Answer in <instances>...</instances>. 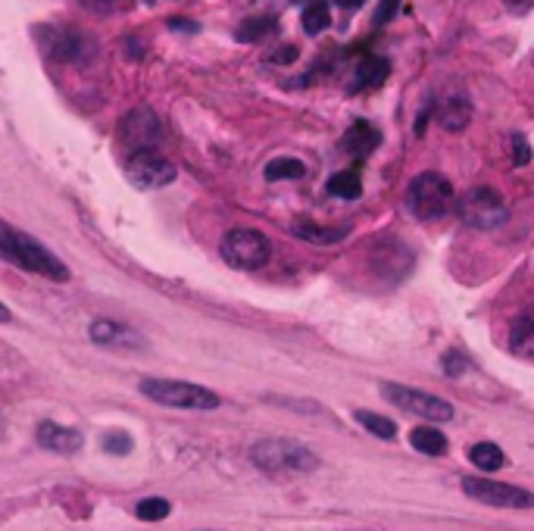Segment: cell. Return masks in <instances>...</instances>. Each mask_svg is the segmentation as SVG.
I'll return each mask as SVG.
<instances>
[{
	"mask_svg": "<svg viewBox=\"0 0 534 531\" xmlns=\"http://www.w3.org/2000/svg\"><path fill=\"white\" fill-rule=\"evenodd\" d=\"M44 47L50 57H57L63 63H85L94 54V41L75 29H47Z\"/></svg>",
	"mask_w": 534,
	"mask_h": 531,
	"instance_id": "obj_11",
	"label": "cell"
},
{
	"mask_svg": "<svg viewBox=\"0 0 534 531\" xmlns=\"http://www.w3.org/2000/svg\"><path fill=\"white\" fill-rule=\"evenodd\" d=\"M506 7H522V4H528V0H503Z\"/></svg>",
	"mask_w": 534,
	"mask_h": 531,
	"instance_id": "obj_35",
	"label": "cell"
},
{
	"mask_svg": "<svg viewBox=\"0 0 534 531\" xmlns=\"http://www.w3.org/2000/svg\"><path fill=\"white\" fill-rule=\"evenodd\" d=\"M441 363H444V372H447L450 378H460V375L469 369V357H466L463 350H447Z\"/></svg>",
	"mask_w": 534,
	"mask_h": 531,
	"instance_id": "obj_27",
	"label": "cell"
},
{
	"mask_svg": "<svg viewBox=\"0 0 534 531\" xmlns=\"http://www.w3.org/2000/svg\"><path fill=\"white\" fill-rule=\"evenodd\" d=\"M119 138L122 144L129 147V154L132 150H147V147H157L160 138H163V125L157 119L154 110H132L129 116L122 119L119 125Z\"/></svg>",
	"mask_w": 534,
	"mask_h": 531,
	"instance_id": "obj_10",
	"label": "cell"
},
{
	"mask_svg": "<svg viewBox=\"0 0 534 531\" xmlns=\"http://www.w3.org/2000/svg\"><path fill=\"white\" fill-rule=\"evenodd\" d=\"M510 350L516 357H534V313H522L510 325Z\"/></svg>",
	"mask_w": 534,
	"mask_h": 531,
	"instance_id": "obj_17",
	"label": "cell"
},
{
	"mask_svg": "<svg viewBox=\"0 0 534 531\" xmlns=\"http://www.w3.org/2000/svg\"><path fill=\"white\" fill-rule=\"evenodd\" d=\"M328 191H332L335 197H344V200H356L363 194V182L356 172H335L332 179H328Z\"/></svg>",
	"mask_w": 534,
	"mask_h": 531,
	"instance_id": "obj_22",
	"label": "cell"
},
{
	"mask_svg": "<svg viewBox=\"0 0 534 531\" xmlns=\"http://www.w3.org/2000/svg\"><path fill=\"white\" fill-rule=\"evenodd\" d=\"M472 119V100L460 91H450L438 104V122L447 132H463Z\"/></svg>",
	"mask_w": 534,
	"mask_h": 531,
	"instance_id": "obj_12",
	"label": "cell"
},
{
	"mask_svg": "<svg viewBox=\"0 0 534 531\" xmlns=\"http://www.w3.org/2000/svg\"><path fill=\"white\" fill-rule=\"evenodd\" d=\"M125 175H129V182L141 191H157V188H166L175 182V166L157 154L154 147L147 150H132L129 160H125Z\"/></svg>",
	"mask_w": 534,
	"mask_h": 531,
	"instance_id": "obj_9",
	"label": "cell"
},
{
	"mask_svg": "<svg viewBox=\"0 0 534 531\" xmlns=\"http://www.w3.org/2000/svg\"><path fill=\"white\" fill-rule=\"evenodd\" d=\"M410 444H413L419 453H425V457H444V453H447V438L438 432L435 425H419V428H413V432H410Z\"/></svg>",
	"mask_w": 534,
	"mask_h": 531,
	"instance_id": "obj_18",
	"label": "cell"
},
{
	"mask_svg": "<svg viewBox=\"0 0 534 531\" xmlns=\"http://www.w3.org/2000/svg\"><path fill=\"white\" fill-rule=\"evenodd\" d=\"M88 335H91L94 344H104V347H138L141 344V338L132 332V328H125V325H119L113 319L91 322Z\"/></svg>",
	"mask_w": 534,
	"mask_h": 531,
	"instance_id": "obj_14",
	"label": "cell"
},
{
	"mask_svg": "<svg viewBox=\"0 0 534 531\" xmlns=\"http://www.w3.org/2000/svg\"><path fill=\"white\" fill-rule=\"evenodd\" d=\"M250 463L269 472V475H282V472H313L319 469V457L303 447L297 441H285V438H269V441H257L250 447Z\"/></svg>",
	"mask_w": 534,
	"mask_h": 531,
	"instance_id": "obj_2",
	"label": "cell"
},
{
	"mask_svg": "<svg viewBox=\"0 0 534 531\" xmlns=\"http://www.w3.org/2000/svg\"><path fill=\"white\" fill-rule=\"evenodd\" d=\"M141 394L175 410H216L222 403L219 394H213L210 388H200L191 382H172V378H144Z\"/></svg>",
	"mask_w": 534,
	"mask_h": 531,
	"instance_id": "obj_4",
	"label": "cell"
},
{
	"mask_svg": "<svg viewBox=\"0 0 534 531\" xmlns=\"http://www.w3.org/2000/svg\"><path fill=\"white\" fill-rule=\"evenodd\" d=\"M463 491L478 500V503H488V507L497 510H531L534 507V494L516 485H503L494 482V478H478V475H466L463 478Z\"/></svg>",
	"mask_w": 534,
	"mask_h": 531,
	"instance_id": "obj_8",
	"label": "cell"
},
{
	"mask_svg": "<svg viewBox=\"0 0 534 531\" xmlns=\"http://www.w3.org/2000/svg\"><path fill=\"white\" fill-rule=\"evenodd\" d=\"M38 444L54 450V453H75L82 447V432H75V428L57 425V422H41L38 425Z\"/></svg>",
	"mask_w": 534,
	"mask_h": 531,
	"instance_id": "obj_13",
	"label": "cell"
},
{
	"mask_svg": "<svg viewBox=\"0 0 534 531\" xmlns=\"http://www.w3.org/2000/svg\"><path fill=\"white\" fill-rule=\"evenodd\" d=\"M456 207H460V219L478 232H494L510 219V207L494 188H472L456 200Z\"/></svg>",
	"mask_w": 534,
	"mask_h": 531,
	"instance_id": "obj_6",
	"label": "cell"
},
{
	"mask_svg": "<svg viewBox=\"0 0 534 531\" xmlns=\"http://www.w3.org/2000/svg\"><path fill=\"white\" fill-rule=\"evenodd\" d=\"M169 25H175V29H182V32H197V25L185 19H169Z\"/></svg>",
	"mask_w": 534,
	"mask_h": 531,
	"instance_id": "obj_32",
	"label": "cell"
},
{
	"mask_svg": "<svg viewBox=\"0 0 534 531\" xmlns=\"http://www.w3.org/2000/svg\"><path fill=\"white\" fill-rule=\"evenodd\" d=\"M388 75H391V63L385 57H363L360 66H356V75H353V88L350 91H375L388 82Z\"/></svg>",
	"mask_w": 534,
	"mask_h": 531,
	"instance_id": "obj_15",
	"label": "cell"
},
{
	"mask_svg": "<svg viewBox=\"0 0 534 531\" xmlns=\"http://www.w3.org/2000/svg\"><path fill=\"white\" fill-rule=\"evenodd\" d=\"M378 144H381V135H378L375 125H369V122H353L350 129H347V135H344V141H341V147L347 150V154H353V157L372 154Z\"/></svg>",
	"mask_w": 534,
	"mask_h": 531,
	"instance_id": "obj_16",
	"label": "cell"
},
{
	"mask_svg": "<svg viewBox=\"0 0 534 531\" xmlns=\"http://www.w3.org/2000/svg\"><path fill=\"white\" fill-rule=\"evenodd\" d=\"M294 235L303 238V241H316V244H332V241H341L347 235V229H322V225H313V222H297L294 225Z\"/></svg>",
	"mask_w": 534,
	"mask_h": 531,
	"instance_id": "obj_24",
	"label": "cell"
},
{
	"mask_svg": "<svg viewBox=\"0 0 534 531\" xmlns=\"http://www.w3.org/2000/svg\"><path fill=\"white\" fill-rule=\"evenodd\" d=\"M406 207H410V213L422 222L441 219L456 207V191H453L447 175L422 172L410 182V191H406Z\"/></svg>",
	"mask_w": 534,
	"mask_h": 531,
	"instance_id": "obj_3",
	"label": "cell"
},
{
	"mask_svg": "<svg viewBox=\"0 0 534 531\" xmlns=\"http://www.w3.org/2000/svg\"><path fill=\"white\" fill-rule=\"evenodd\" d=\"M219 250H222V260L232 266V269L257 272L272 257V241L263 232H257V229H232V232L222 238Z\"/></svg>",
	"mask_w": 534,
	"mask_h": 531,
	"instance_id": "obj_5",
	"label": "cell"
},
{
	"mask_svg": "<svg viewBox=\"0 0 534 531\" xmlns=\"http://www.w3.org/2000/svg\"><path fill=\"white\" fill-rule=\"evenodd\" d=\"M528 160H531L528 141H525L522 135H513V163H516V166H528Z\"/></svg>",
	"mask_w": 534,
	"mask_h": 531,
	"instance_id": "obj_29",
	"label": "cell"
},
{
	"mask_svg": "<svg viewBox=\"0 0 534 531\" xmlns=\"http://www.w3.org/2000/svg\"><path fill=\"white\" fill-rule=\"evenodd\" d=\"M294 60H297V47L294 44L275 50V57H272V63H294Z\"/></svg>",
	"mask_w": 534,
	"mask_h": 531,
	"instance_id": "obj_31",
	"label": "cell"
},
{
	"mask_svg": "<svg viewBox=\"0 0 534 531\" xmlns=\"http://www.w3.org/2000/svg\"><path fill=\"white\" fill-rule=\"evenodd\" d=\"M381 394H385L394 407L413 413L425 422H450L453 419V407L444 400V397H435L428 391H419V388H406V385H394V382H385L381 385Z\"/></svg>",
	"mask_w": 534,
	"mask_h": 531,
	"instance_id": "obj_7",
	"label": "cell"
},
{
	"mask_svg": "<svg viewBox=\"0 0 534 531\" xmlns=\"http://www.w3.org/2000/svg\"><path fill=\"white\" fill-rule=\"evenodd\" d=\"M353 419L360 422L363 428H369V432H372L375 438H381V441H391V438H397V425H394L391 419H385V416L369 413V410H356V413H353Z\"/></svg>",
	"mask_w": 534,
	"mask_h": 531,
	"instance_id": "obj_21",
	"label": "cell"
},
{
	"mask_svg": "<svg viewBox=\"0 0 534 531\" xmlns=\"http://www.w3.org/2000/svg\"><path fill=\"white\" fill-rule=\"evenodd\" d=\"M132 438L125 435V432H110L107 438H104V450L107 453H113V457H122V453H132Z\"/></svg>",
	"mask_w": 534,
	"mask_h": 531,
	"instance_id": "obj_28",
	"label": "cell"
},
{
	"mask_svg": "<svg viewBox=\"0 0 534 531\" xmlns=\"http://www.w3.org/2000/svg\"><path fill=\"white\" fill-rule=\"evenodd\" d=\"M328 25H332L328 4H325V0H313V4L303 10V29H307V35H322Z\"/></svg>",
	"mask_w": 534,
	"mask_h": 531,
	"instance_id": "obj_23",
	"label": "cell"
},
{
	"mask_svg": "<svg viewBox=\"0 0 534 531\" xmlns=\"http://www.w3.org/2000/svg\"><path fill=\"white\" fill-rule=\"evenodd\" d=\"M397 10H400V0H381V7H378V13H375V25L391 22V19L397 16Z\"/></svg>",
	"mask_w": 534,
	"mask_h": 531,
	"instance_id": "obj_30",
	"label": "cell"
},
{
	"mask_svg": "<svg viewBox=\"0 0 534 531\" xmlns=\"http://www.w3.org/2000/svg\"><path fill=\"white\" fill-rule=\"evenodd\" d=\"M275 32V19L272 16H253L244 19L241 29H238V41H263L266 35Z\"/></svg>",
	"mask_w": 534,
	"mask_h": 531,
	"instance_id": "obj_25",
	"label": "cell"
},
{
	"mask_svg": "<svg viewBox=\"0 0 534 531\" xmlns=\"http://www.w3.org/2000/svg\"><path fill=\"white\" fill-rule=\"evenodd\" d=\"M166 516H169V500H163V497H147L138 503V519H144V522H160Z\"/></svg>",
	"mask_w": 534,
	"mask_h": 531,
	"instance_id": "obj_26",
	"label": "cell"
},
{
	"mask_svg": "<svg viewBox=\"0 0 534 531\" xmlns=\"http://www.w3.org/2000/svg\"><path fill=\"white\" fill-rule=\"evenodd\" d=\"M0 260L13 263L22 272L50 278V282H69V266L57 254H50L41 241L13 229L4 219H0Z\"/></svg>",
	"mask_w": 534,
	"mask_h": 531,
	"instance_id": "obj_1",
	"label": "cell"
},
{
	"mask_svg": "<svg viewBox=\"0 0 534 531\" xmlns=\"http://www.w3.org/2000/svg\"><path fill=\"white\" fill-rule=\"evenodd\" d=\"M338 7H344V10H356V7H363L366 0H335Z\"/></svg>",
	"mask_w": 534,
	"mask_h": 531,
	"instance_id": "obj_33",
	"label": "cell"
},
{
	"mask_svg": "<svg viewBox=\"0 0 534 531\" xmlns=\"http://www.w3.org/2000/svg\"><path fill=\"white\" fill-rule=\"evenodd\" d=\"M0 322H10V310L4 307V303H0Z\"/></svg>",
	"mask_w": 534,
	"mask_h": 531,
	"instance_id": "obj_34",
	"label": "cell"
},
{
	"mask_svg": "<svg viewBox=\"0 0 534 531\" xmlns=\"http://www.w3.org/2000/svg\"><path fill=\"white\" fill-rule=\"evenodd\" d=\"M469 460H472V466L485 469V472H497V469H503V463H506L503 450H500L497 444H491V441L475 444V447L469 450Z\"/></svg>",
	"mask_w": 534,
	"mask_h": 531,
	"instance_id": "obj_20",
	"label": "cell"
},
{
	"mask_svg": "<svg viewBox=\"0 0 534 531\" xmlns=\"http://www.w3.org/2000/svg\"><path fill=\"white\" fill-rule=\"evenodd\" d=\"M303 175H307V166L294 157H278V160L266 163L269 182H294V179H303Z\"/></svg>",
	"mask_w": 534,
	"mask_h": 531,
	"instance_id": "obj_19",
	"label": "cell"
}]
</instances>
